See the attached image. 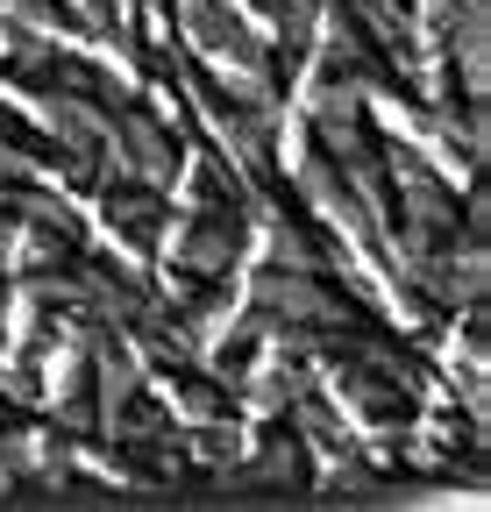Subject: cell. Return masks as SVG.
Instances as JSON below:
<instances>
[{"instance_id":"1","label":"cell","mask_w":491,"mask_h":512,"mask_svg":"<svg viewBox=\"0 0 491 512\" xmlns=\"http://www.w3.org/2000/svg\"><path fill=\"white\" fill-rule=\"evenodd\" d=\"M79 214H86V249H100L107 264H121L129 278H150V264H157V228H164V192H157V185L107 178Z\"/></svg>"}]
</instances>
